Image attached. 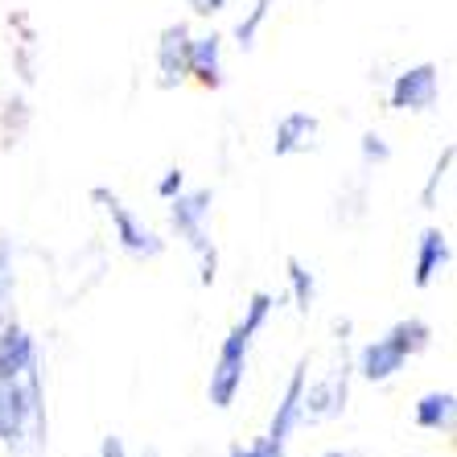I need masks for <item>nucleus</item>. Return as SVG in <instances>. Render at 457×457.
Listing matches in <instances>:
<instances>
[{"instance_id": "nucleus-14", "label": "nucleus", "mask_w": 457, "mask_h": 457, "mask_svg": "<svg viewBox=\"0 0 457 457\" xmlns=\"http://www.w3.org/2000/svg\"><path fill=\"white\" fill-rule=\"evenodd\" d=\"M457 420V400L453 392H425L416 400V425L428 433H453Z\"/></svg>"}, {"instance_id": "nucleus-12", "label": "nucleus", "mask_w": 457, "mask_h": 457, "mask_svg": "<svg viewBox=\"0 0 457 457\" xmlns=\"http://www.w3.org/2000/svg\"><path fill=\"white\" fill-rule=\"evenodd\" d=\"M453 260V247H449V235L436 231V227H428V231H420V239H416V288H428L436 280V272Z\"/></svg>"}, {"instance_id": "nucleus-20", "label": "nucleus", "mask_w": 457, "mask_h": 457, "mask_svg": "<svg viewBox=\"0 0 457 457\" xmlns=\"http://www.w3.org/2000/svg\"><path fill=\"white\" fill-rule=\"evenodd\" d=\"M181 190H186V173H181V170H170L165 178L157 181V194L165 198V203H170V198H178Z\"/></svg>"}, {"instance_id": "nucleus-10", "label": "nucleus", "mask_w": 457, "mask_h": 457, "mask_svg": "<svg viewBox=\"0 0 457 457\" xmlns=\"http://www.w3.org/2000/svg\"><path fill=\"white\" fill-rule=\"evenodd\" d=\"M305 379H309V362H297V371L288 379L285 395H280L277 404V416H272V425H268V441H277V445H288V436L293 428H301V392H305Z\"/></svg>"}, {"instance_id": "nucleus-13", "label": "nucleus", "mask_w": 457, "mask_h": 457, "mask_svg": "<svg viewBox=\"0 0 457 457\" xmlns=\"http://www.w3.org/2000/svg\"><path fill=\"white\" fill-rule=\"evenodd\" d=\"M190 75L203 87L223 83V37H219V33L190 37Z\"/></svg>"}, {"instance_id": "nucleus-4", "label": "nucleus", "mask_w": 457, "mask_h": 457, "mask_svg": "<svg viewBox=\"0 0 457 457\" xmlns=\"http://www.w3.org/2000/svg\"><path fill=\"white\" fill-rule=\"evenodd\" d=\"M211 203H214V194L211 190H181L178 198H170V223L173 231L190 244V252L198 255V264H203V285L211 288L214 277H219V252H214L211 244V235H206V214H211Z\"/></svg>"}, {"instance_id": "nucleus-3", "label": "nucleus", "mask_w": 457, "mask_h": 457, "mask_svg": "<svg viewBox=\"0 0 457 457\" xmlns=\"http://www.w3.org/2000/svg\"><path fill=\"white\" fill-rule=\"evenodd\" d=\"M428 338H433L428 321H420V318L395 321V326L383 334V338H375V342H367V346H362L359 359H354V371H359L367 383L395 379V375L404 371V362L412 359V354L425 351Z\"/></svg>"}, {"instance_id": "nucleus-1", "label": "nucleus", "mask_w": 457, "mask_h": 457, "mask_svg": "<svg viewBox=\"0 0 457 457\" xmlns=\"http://www.w3.org/2000/svg\"><path fill=\"white\" fill-rule=\"evenodd\" d=\"M272 305H277V297H272V293H252V301H247V318L223 338V346H219V362H214L211 383H206V395H211L214 408H231L235 404V395H239V387H244L252 338L264 330V321H268V313H272Z\"/></svg>"}, {"instance_id": "nucleus-9", "label": "nucleus", "mask_w": 457, "mask_h": 457, "mask_svg": "<svg viewBox=\"0 0 457 457\" xmlns=\"http://www.w3.org/2000/svg\"><path fill=\"white\" fill-rule=\"evenodd\" d=\"M29 367H37V346L17 321H0V379H21Z\"/></svg>"}, {"instance_id": "nucleus-22", "label": "nucleus", "mask_w": 457, "mask_h": 457, "mask_svg": "<svg viewBox=\"0 0 457 457\" xmlns=\"http://www.w3.org/2000/svg\"><path fill=\"white\" fill-rule=\"evenodd\" d=\"M198 17H214V12H223L227 9V0H186Z\"/></svg>"}, {"instance_id": "nucleus-11", "label": "nucleus", "mask_w": 457, "mask_h": 457, "mask_svg": "<svg viewBox=\"0 0 457 457\" xmlns=\"http://www.w3.org/2000/svg\"><path fill=\"white\" fill-rule=\"evenodd\" d=\"M318 137H321L318 116H309V112H288V116L277 124V140H272V153H277V157L309 153V149H318Z\"/></svg>"}, {"instance_id": "nucleus-24", "label": "nucleus", "mask_w": 457, "mask_h": 457, "mask_svg": "<svg viewBox=\"0 0 457 457\" xmlns=\"http://www.w3.org/2000/svg\"><path fill=\"white\" fill-rule=\"evenodd\" d=\"M321 457H354L351 449H330V453H321Z\"/></svg>"}, {"instance_id": "nucleus-18", "label": "nucleus", "mask_w": 457, "mask_h": 457, "mask_svg": "<svg viewBox=\"0 0 457 457\" xmlns=\"http://www.w3.org/2000/svg\"><path fill=\"white\" fill-rule=\"evenodd\" d=\"M227 457H285V445L260 436V441H252V445H231L227 449Z\"/></svg>"}, {"instance_id": "nucleus-5", "label": "nucleus", "mask_w": 457, "mask_h": 457, "mask_svg": "<svg viewBox=\"0 0 457 457\" xmlns=\"http://www.w3.org/2000/svg\"><path fill=\"white\" fill-rule=\"evenodd\" d=\"M346 400H351V362H346V342H342V367L326 379L309 383L301 392V425H321L330 416L346 412Z\"/></svg>"}, {"instance_id": "nucleus-2", "label": "nucleus", "mask_w": 457, "mask_h": 457, "mask_svg": "<svg viewBox=\"0 0 457 457\" xmlns=\"http://www.w3.org/2000/svg\"><path fill=\"white\" fill-rule=\"evenodd\" d=\"M0 441L9 449H21L25 441H33V449L46 445V408L37 367H29L21 379H0Z\"/></svg>"}, {"instance_id": "nucleus-16", "label": "nucleus", "mask_w": 457, "mask_h": 457, "mask_svg": "<svg viewBox=\"0 0 457 457\" xmlns=\"http://www.w3.org/2000/svg\"><path fill=\"white\" fill-rule=\"evenodd\" d=\"M288 285H293V301H297V309L313 305V297H318V285H313V272H309L301 260H288Z\"/></svg>"}, {"instance_id": "nucleus-23", "label": "nucleus", "mask_w": 457, "mask_h": 457, "mask_svg": "<svg viewBox=\"0 0 457 457\" xmlns=\"http://www.w3.org/2000/svg\"><path fill=\"white\" fill-rule=\"evenodd\" d=\"M99 457H128L124 441H120V436H104V445H99Z\"/></svg>"}, {"instance_id": "nucleus-7", "label": "nucleus", "mask_w": 457, "mask_h": 457, "mask_svg": "<svg viewBox=\"0 0 457 457\" xmlns=\"http://www.w3.org/2000/svg\"><path fill=\"white\" fill-rule=\"evenodd\" d=\"M436 66L433 62H420V66H408L404 75H395L392 83V107L395 112H428L436 104Z\"/></svg>"}, {"instance_id": "nucleus-17", "label": "nucleus", "mask_w": 457, "mask_h": 457, "mask_svg": "<svg viewBox=\"0 0 457 457\" xmlns=\"http://www.w3.org/2000/svg\"><path fill=\"white\" fill-rule=\"evenodd\" d=\"M449 170H453V145H445V153L436 157L433 173H428V181H425V190H420V206H428V211L436 206V190H441V181L449 178Z\"/></svg>"}, {"instance_id": "nucleus-19", "label": "nucleus", "mask_w": 457, "mask_h": 457, "mask_svg": "<svg viewBox=\"0 0 457 457\" xmlns=\"http://www.w3.org/2000/svg\"><path fill=\"white\" fill-rule=\"evenodd\" d=\"M362 161H367V165H387V161H392V149L383 145L379 132H367V137H362Z\"/></svg>"}, {"instance_id": "nucleus-21", "label": "nucleus", "mask_w": 457, "mask_h": 457, "mask_svg": "<svg viewBox=\"0 0 457 457\" xmlns=\"http://www.w3.org/2000/svg\"><path fill=\"white\" fill-rule=\"evenodd\" d=\"M12 293V264H9V247L0 244V305L9 301Z\"/></svg>"}, {"instance_id": "nucleus-8", "label": "nucleus", "mask_w": 457, "mask_h": 457, "mask_svg": "<svg viewBox=\"0 0 457 457\" xmlns=\"http://www.w3.org/2000/svg\"><path fill=\"white\" fill-rule=\"evenodd\" d=\"M157 71H161V87H178L181 79L190 75V29H186L181 21L161 29Z\"/></svg>"}, {"instance_id": "nucleus-15", "label": "nucleus", "mask_w": 457, "mask_h": 457, "mask_svg": "<svg viewBox=\"0 0 457 457\" xmlns=\"http://www.w3.org/2000/svg\"><path fill=\"white\" fill-rule=\"evenodd\" d=\"M268 9H272V0H255L252 12H247L244 21L235 25V42H239V50H252L255 37H260V25L268 21Z\"/></svg>"}, {"instance_id": "nucleus-25", "label": "nucleus", "mask_w": 457, "mask_h": 457, "mask_svg": "<svg viewBox=\"0 0 457 457\" xmlns=\"http://www.w3.org/2000/svg\"><path fill=\"white\" fill-rule=\"evenodd\" d=\"M145 457H157V449H149V453H145Z\"/></svg>"}, {"instance_id": "nucleus-6", "label": "nucleus", "mask_w": 457, "mask_h": 457, "mask_svg": "<svg viewBox=\"0 0 457 457\" xmlns=\"http://www.w3.org/2000/svg\"><path fill=\"white\" fill-rule=\"evenodd\" d=\"M91 198H96L99 206L107 211V219H112V227H116V239H120V247H124L128 255H137V260H157L161 252H165V239H161L157 231H149V227L140 223L137 214L128 211L124 203H120L112 190H91Z\"/></svg>"}]
</instances>
